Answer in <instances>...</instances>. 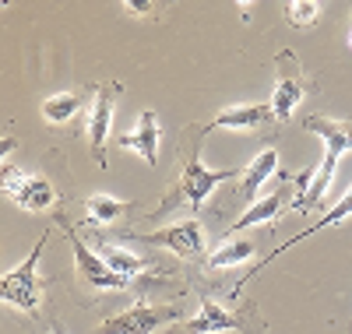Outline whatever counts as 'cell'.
I'll return each instance as SVG.
<instances>
[{
  "label": "cell",
  "mask_w": 352,
  "mask_h": 334,
  "mask_svg": "<svg viewBox=\"0 0 352 334\" xmlns=\"http://www.w3.org/2000/svg\"><path fill=\"white\" fill-rule=\"evenodd\" d=\"M201 137H204V127H187L184 131V144H180V155H184V166H180V179L169 187L166 201L148 215V222L169 215L173 208H180V204H190L194 211L204 204V197H208L219 183H226V179H236L240 169H204L201 159H197V151H201Z\"/></svg>",
  "instance_id": "cell-1"
},
{
  "label": "cell",
  "mask_w": 352,
  "mask_h": 334,
  "mask_svg": "<svg viewBox=\"0 0 352 334\" xmlns=\"http://www.w3.org/2000/svg\"><path fill=\"white\" fill-rule=\"evenodd\" d=\"M303 127H307V131H314L320 141H324V148H328L324 166H320V169L314 172V179L307 183L303 197H300V201H292V208H296V211H314L320 201H324V190H328L331 176H335V166H338V159L345 155V151H352V120L307 116V120H303Z\"/></svg>",
  "instance_id": "cell-2"
},
{
  "label": "cell",
  "mask_w": 352,
  "mask_h": 334,
  "mask_svg": "<svg viewBox=\"0 0 352 334\" xmlns=\"http://www.w3.org/2000/svg\"><path fill=\"white\" fill-rule=\"evenodd\" d=\"M50 239V229L43 232V239L32 247V254H28L25 264L4 271V278H0V299L8 302V307L14 310H25L32 317H43L46 313V296H43V282H39V257H43V247Z\"/></svg>",
  "instance_id": "cell-3"
},
{
  "label": "cell",
  "mask_w": 352,
  "mask_h": 334,
  "mask_svg": "<svg viewBox=\"0 0 352 334\" xmlns=\"http://www.w3.org/2000/svg\"><path fill=\"white\" fill-rule=\"evenodd\" d=\"M275 64H278V85H275V96H272V113H275V120H289L292 109H296L303 102V96L310 92V78H307L303 64L296 60L292 49H278Z\"/></svg>",
  "instance_id": "cell-4"
},
{
  "label": "cell",
  "mask_w": 352,
  "mask_h": 334,
  "mask_svg": "<svg viewBox=\"0 0 352 334\" xmlns=\"http://www.w3.org/2000/svg\"><path fill=\"white\" fill-rule=\"evenodd\" d=\"M67 239H71V250H74V260H78V278L85 285H92L99 292H124L131 285V278L120 275V271H113L99 254H92V247H88L74 229H67Z\"/></svg>",
  "instance_id": "cell-5"
},
{
  "label": "cell",
  "mask_w": 352,
  "mask_h": 334,
  "mask_svg": "<svg viewBox=\"0 0 352 334\" xmlns=\"http://www.w3.org/2000/svg\"><path fill=\"white\" fill-rule=\"evenodd\" d=\"M120 99V81H102L96 85V99H92V113H88V144H92V159L99 166H106V137H109V124H113V106Z\"/></svg>",
  "instance_id": "cell-6"
},
{
  "label": "cell",
  "mask_w": 352,
  "mask_h": 334,
  "mask_svg": "<svg viewBox=\"0 0 352 334\" xmlns=\"http://www.w3.org/2000/svg\"><path fill=\"white\" fill-rule=\"evenodd\" d=\"M138 243H148V247H166L173 254H180L187 260H201L204 257V232L194 219L187 222H176L169 229H159V232H144L138 236Z\"/></svg>",
  "instance_id": "cell-7"
},
{
  "label": "cell",
  "mask_w": 352,
  "mask_h": 334,
  "mask_svg": "<svg viewBox=\"0 0 352 334\" xmlns=\"http://www.w3.org/2000/svg\"><path fill=\"white\" fill-rule=\"evenodd\" d=\"M4 194L25 211H46L56 204V190L43 176H25L11 166H4Z\"/></svg>",
  "instance_id": "cell-8"
},
{
  "label": "cell",
  "mask_w": 352,
  "mask_h": 334,
  "mask_svg": "<svg viewBox=\"0 0 352 334\" xmlns=\"http://www.w3.org/2000/svg\"><path fill=\"white\" fill-rule=\"evenodd\" d=\"M176 313H180L176 307H134L120 317L102 320V331H109V334H148V331L166 327Z\"/></svg>",
  "instance_id": "cell-9"
},
{
  "label": "cell",
  "mask_w": 352,
  "mask_h": 334,
  "mask_svg": "<svg viewBox=\"0 0 352 334\" xmlns=\"http://www.w3.org/2000/svg\"><path fill=\"white\" fill-rule=\"evenodd\" d=\"M268 120H275L272 106L268 102H250V106H229L222 109L212 124H204V134L208 131H254L261 124H268Z\"/></svg>",
  "instance_id": "cell-10"
},
{
  "label": "cell",
  "mask_w": 352,
  "mask_h": 334,
  "mask_svg": "<svg viewBox=\"0 0 352 334\" xmlns=\"http://www.w3.org/2000/svg\"><path fill=\"white\" fill-rule=\"evenodd\" d=\"M349 215H352V190H349V194H345V197H342V201H338V204L331 208V211H324V215H320V222H317V225H310V229H307V232H300V236H292L289 243H282V247H278L275 254H268V257H264V260H261V264H257V267L250 271V275H247L243 282H254V275H257V271H264V267H268V264H272V260H275L278 254H289L292 247H296V243L310 239L314 232H320L324 225H338V222H342V219H349Z\"/></svg>",
  "instance_id": "cell-11"
},
{
  "label": "cell",
  "mask_w": 352,
  "mask_h": 334,
  "mask_svg": "<svg viewBox=\"0 0 352 334\" xmlns=\"http://www.w3.org/2000/svg\"><path fill=\"white\" fill-rule=\"evenodd\" d=\"M120 148L124 151H138V155H144L148 166H155V159H159V124H155V113H141L138 127L120 137Z\"/></svg>",
  "instance_id": "cell-12"
},
{
  "label": "cell",
  "mask_w": 352,
  "mask_h": 334,
  "mask_svg": "<svg viewBox=\"0 0 352 334\" xmlns=\"http://www.w3.org/2000/svg\"><path fill=\"white\" fill-rule=\"evenodd\" d=\"M289 183H292V179H282V190H278V194H268V197L254 201V204L243 211V215L236 219V225H229V232H240V229H250V225H261V222H275V219H278V211L285 208Z\"/></svg>",
  "instance_id": "cell-13"
},
{
  "label": "cell",
  "mask_w": 352,
  "mask_h": 334,
  "mask_svg": "<svg viewBox=\"0 0 352 334\" xmlns=\"http://www.w3.org/2000/svg\"><path fill=\"white\" fill-rule=\"evenodd\" d=\"M278 169V151L275 148H264L261 155L250 162V169H247V176H243V183H240V204H254L257 201V190L268 183V176Z\"/></svg>",
  "instance_id": "cell-14"
},
{
  "label": "cell",
  "mask_w": 352,
  "mask_h": 334,
  "mask_svg": "<svg viewBox=\"0 0 352 334\" xmlns=\"http://www.w3.org/2000/svg\"><path fill=\"white\" fill-rule=\"evenodd\" d=\"M240 327H243V320L232 317V313H226V307L212 302L208 296H204V302H201V313L184 324V331H190V334H204V331H240Z\"/></svg>",
  "instance_id": "cell-15"
},
{
  "label": "cell",
  "mask_w": 352,
  "mask_h": 334,
  "mask_svg": "<svg viewBox=\"0 0 352 334\" xmlns=\"http://www.w3.org/2000/svg\"><path fill=\"white\" fill-rule=\"evenodd\" d=\"M88 208V215H85V225H113V222H120L131 204L127 201H116V197H106V194H96V197H88L85 201Z\"/></svg>",
  "instance_id": "cell-16"
},
{
  "label": "cell",
  "mask_w": 352,
  "mask_h": 334,
  "mask_svg": "<svg viewBox=\"0 0 352 334\" xmlns=\"http://www.w3.org/2000/svg\"><path fill=\"white\" fill-rule=\"evenodd\" d=\"M99 257H102L113 271L127 275V278H134L138 271L148 267V260H141V257H134V254H127V250H120V247H106V243H99Z\"/></svg>",
  "instance_id": "cell-17"
},
{
  "label": "cell",
  "mask_w": 352,
  "mask_h": 334,
  "mask_svg": "<svg viewBox=\"0 0 352 334\" xmlns=\"http://www.w3.org/2000/svg\"><path fill=\"white\" fill-rule=\"evenodd\" d=\"M78 109H81V96H71V92L53 96V99L43 102V116L50 120V124H67Z\"/></svg>",
  "instance_id": "cell-18"
},
{
  "label": "cell",
  "mask_w": 352,
  "mask_h": 334,
  "mask_svg": "<svg viewBox=\"0 0 352 334\" xmlns=\"http://www.w3.org/2000/svg\"><path fill=\"white\" fill-rule=\"evenodd\" d=\"M250 254H254V243L236 239V243H229V247H222L219 254H212V257H208V267H229V264H240V260H247Z\"/></svg>",
  "instance_id": "cell-19"
},
{
  "label": "cell",
  "mask_w": 352,
  "mask_h": 334,
  "mask_svg": "<svg viewBox=\"0 0 352 334\" xmlns=\"http://www.w3.org/2000/svg\"><path fill=\"white\" fill-rule=\"evenodd\" d=\"M320 14V8L317 4H303V0H296V4H289L285 8V18L296 25V28H307V25H314V18Z\"/></svg>",
  "instance_id": "cell-20"
},
{
  "label": "cell",
  "mask_w": 352,
  "mask_h": 334,
  "mask_svg": "<svg viewBox=\"0 0 352 334\" xmlns=\"http://www.w3.org/2000/svg\"><path fill=\"white\" fill-rule=\"evenodd\" d=\"M349 46H352V36H349Z\"/></svg>",
  "instance_id": "cell-21"
}]
</instances>
